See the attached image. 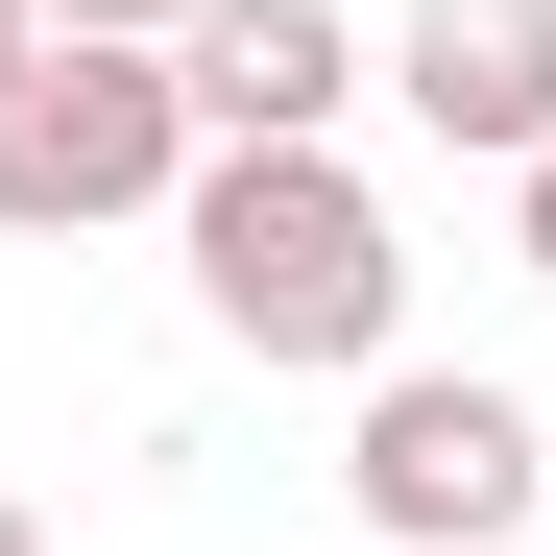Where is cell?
Segmentation results:
<instances>
[{"mask_svg":"<svg viewBox=\"0 0 556 556\" xmlns=\"http://www.w3.org/2000/svg\"><path fill=\"white\" fill-rule=\"evenodd\" d=\"M194 194V98H169V49H98L49 25L0 73V242H98V218H169Z\"/></svg>","mask_w":556,"mask_h":556,"instance_id":"cell-3","label":"cell"},{"mask_svg":"<svg viewBox=\"0 0 556 556\" xmlns=\"http://www.w3.org/2000/svg\"><path fill=\"white\" fill-rule=\"evenodd\" d=\"M25 49H49V0H0V73H25Z\"/></svg>","mask_w":556,"mask_h":556,"instance_id":"cell-8","label":"cell"},{"mask_svg":"<svg viewBox=\"0 0 556 556\" xmlns=\"http://www.w3.org/2000/svg\"><path fill=\"white\" fill-rule=\"evenodd\" d=\"M169 242H194V315L242 363H412V242L388 194H363L339 146H194V194H169Z\"/></svg>","mask_w":556,"mask_h":556,"instance_id":"cell-1","label":"cell"},{"mask_svg":"<svg viewBox=\"0 0 556 556\" xmlns=\"http://www.w3.org/2000/svg\"><path fill=\"white\" fill-rule=\"evenodd\" d=\"M388 98L459 169H532L556 146V0H412V25H388Z\"/></svg>","mask_w":556,"mask_h":556,"instance_id":"cell-5","label":"cell"},{"mask_svg":"<svg viewBox=\"0 0 556 556\" xmlns=\"http://www.w3.org/2000/svg\"><path fill=\"white\" fill-rule=\"evenodd\" d=\"M339 484H363L388 556H532L556 532V435H532V388H484V363H363Z\"/></svg>","mask_w":556,"mask_h":556,"instance_id":"cell-2","label":"cell"},{"mask_svg":"<svg viewBox=\"0 0 556 556\" xmlns=\"http://www.w3.org/2000/svg\"><path fill=\"white\" fill-rule=\"evenodd\" d=\"M49 25H98V49H169V25H194V0H49Z\"/></svg>","mask_w":556,"mask_h":556,"instance_id":"cell-6","label":"cell"},{"mask_svg":"<svg viewBox=\"0 0 556 556\" xmlns=\"http://www.w3.org/2000/svg\"><path fill=\"white\" fill-rule=\"evenodd\" d=\"M508 242H532V291H556V146H532V169H508Z\"/></svg>","mask_w":556,"mask_h":556,"instance_id":"cell-7","label":"cell"},{"mask_svg":"<svg viewBox=\"0 0 556 556\" xmlns=\"http://www.w3.org/2000/svg\"><path fill=\"white\" fill-rule=\"evenodd\" d=\"M363 49L339 0H194V25H169V98H194V146H339L363 122Z\"/></svg>","mask_w":556,"mask_h":556,"instance_id":"cell-4","label":"cell"},{"mask_svg":"<svg viewBox=\"0 0 556 556\" xmlns=\"http://www.w3.org/2000/svg\"><path fill=\"white\" fill-rule=\"evenodd\" d=\"M0 556H49V532H25V508H0Z\"/></svg>","mask_w":556,"mask_h":556,"instance_id":"cell-9","label":"cell"},{"mask_svg":"<svg viewBox=\"0 0 556 556\" xmlns=\"http://www.w3.org/2000/svg\"><path fill=\"white\" fill-rule=\"evenodd\" d=\"M532 556H556V532H532Z\"/></svg>","mask_w":556,"mask_h":556,"instance_id":"cell-10","label":"cell"}]
</instances>
